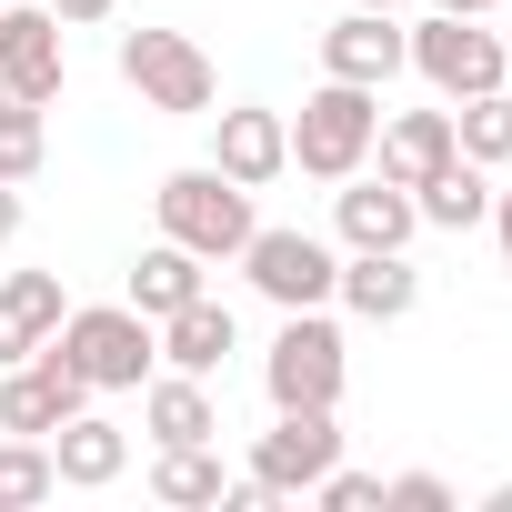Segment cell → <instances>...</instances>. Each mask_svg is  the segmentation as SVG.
I'll return each instance as SVG.
<instances>
[{
    "label": "cell",
    "mask_w": 512,
    "mask_h": 512,
    "mask_svg": "<svg viewBox=\"0 0 512 512\" xmlns=\"http://www.w3.org/2000/svg\"><path fill=\"white\" fill-rule=\"evenodd\" d=\"M51 352H61L91 392H141V382L161 372V322L131 312V302H71L61 332H51Z\"/></svg>",
    "instance_id": "6da1fadb"
},
{
    "label": "cell",
    "mask_w": 512,
    "mask_h": 512,
    "mask_svg": "<svg viewBox=\"0 0 512 512\" xmlns=\"http://www.w3.org/2000/svg\"><path fill=\"white\" fill-rule=\"evenodd\" d=\"M151 211H161V241L201 251V262H241V241L262 231V211H251V191H241L231 171H211V161L171 171V181L151 191Z\"/></svg>",
    "instance_id": "7a4b0ae2"
},
{
    "label": "cell",
    "mask_w": 512,
    "mask_h": 512,
    "mask_svg": "<svg viewBox=\"0 0 512 512\" xmlns=\"http://www.w3.org/2000/svg\"><path fill=\"white\" fill-rule=\"evenodd\" d=\"M342 382H352V352H342L332 302H322V312H282V332H272V352H262L272 412H342Z\"/></svg>",
    "instance_id": "3957f363"
},
{
    "label": "cell",
    "mask_w": 512,
    "mask_h": 512,
    "mask_svg": "<svg viewBox=\"0 0 512 512\" xmlns=\"http://www.w3.org/2000/svg\"><path fill=\"white\" fill-rule=\"evenodd\" d=\"M372 131H382V91L322 71V91L292 111V171H302V181H352V171L372 161Z\"/></svg>",
    "instance_id": "277c9868"
},
{
    "label": "cell",
    "mask_w": 512,
    "mask_h": 512,
    "mask_svg": "<svg viewBox=\"0 0 512 512\" xmlns=\"http://www.w3.org/2000/svg\"><path fill=\"white\" fill-rule=\"evenodd\" d=\"M121 81L141 91V111H171V121H211L221 101V71L191 31H121Z\"/></svg>",
    "instance_id": "5b68a950"
},
{
    "label": "cell",
    "mask_w": 512,
    "mask_h": 512,
    "mask_svg": "<svg viewBox=\"0 0 512 512\" xmlns=\"http://www.w3.org/2000/svg\"><path fill=\"white\" fill-rule=\"evenodd\" d=\"M402 51H412V71H422L442 101H472V91H502V81H512V51H502L482 21H462V11L402 21Z\"/></svg>",
    "instance_id": "8992f818"
},
{
    "label": "cell",
    "mask_w": 512,
    "mask_h": 512,
    "mask_svg": "<svg viewBox=\"0 0 512 512\" xmlns=\"http://www.w3.org/2000/svg\"><path fill=\"white\" fill-rule=\"evenodd\" d=\"M241 282L262 292L272 312H322L332 282H342V251L312 241V231H292V221H262V231L241 241Z\"/></svg>",
    "instance_id": "52a82bcc"
},
{
    "label": "cell",
    "mask_w": 512,
    "mask_h": 512,
    "mask_svg": "<svg viewBox=\"0 0 512 512\" xmlns=\"http://www.w3.org/2000/svg\"><path fill=\"white\" fill-rule=\"evenodd\" d=\"M71 81V21L51 11V0H0V91H21V101H61Z\"/></svg>",
    "instance_id": "ba28073f"
},
{
    "label": "cell",
    "mask_w": 512,
    "mask_h": 512,
    "mask_svg": "<svg viewBox=\"0 0 512 512\" xmlns=\"http://www.w3.org/2000/svg\"><path fill=\"white\" fill-rule=\"evenodd\" d=\"M332 462H342V422H332V412H272V432L251 442V482H262L272 502L312 492Z\"/></svg>",
    "instance_id": "9c48e42d"
},
{
    "label": "cell",
    "mask_w": 512,
    "mask_h": 512,
    "mask_svg": "<svg viewBox=\"0 0 512 512\" xmlns=\"http://www.w3.org/2000/svg\"><path fill=\"white\" fill-rule=\"evenodd\" d=\"M81 402H91V382H81L51 342H41V352H21V362H0V432H41V442H51Z\"/></svg>",
    "instance_id": "30bf717a"
},
{
    "label": "cell",
    "mask_w": 512,
    "mask_h": 512,
    "mask_svg": "<svg viewBox=\"0 0 512 512\" xmlns=\"http://www.w3.org/2000/svg\"><path fill=\"white\" fill-rule=\"evenodd\" d=\"M332 231H342V251H412L422 211H412V191H402V181L352 171V181H332Z\"/></svg>",
    "instance_id": "8fae6325"
},
{
    "label": "cell",
    "mask_w": 512,
    "mask_h": 512,
    "mask_svg": "<svg viewBox=\"0 0 512 512\" xmlns=\"http://www.w3.org/2000/svg\"><path fill=\"white\" fill-rule=\"evenodd\" d=\"M211 171H231L241 191H272L292 171V121L262 111V101H241V111H211Z\"/></svg>",
    "instance_id": "7c38bea8"
},
{
    "label": "cell",
    "mask_w": 512,
    "mask_h": 512,
    "mask_svg": "<svg viewBox=\"0 0 512 512\" xmlns=\"http://www.w3.org/2000/svg\"><path fill=\"white\" fill-rule=\"evenodd\" d=\"M322 71H332V81H362V91H382L392 71H412V51H402V11H362V0H352V11L322 31Z\"/></svg>",
    "instance_id": "4fadbf2b"
},
{
    "label": "cell",
    "mask_w": 512,
    "mask_h": 512,
    "mask_svg": "<svg viewBox=\"0 0 512 512\" xmlns=\"http://www.w3.org/2000/svg\"><path fill=\"white\" fill-rule=\"evenodd\" d=\"M51 462H61V492H111L121 472H131V432L111 422V412H71L61 432H51Z\"/></svg>",
    "instance_id": "5bb4252c"
},
{
    "label": "cell",
    "mask_w": 512,
    "mask_h": 512,
    "mask_svg": "<svg viewBox=\"0 0 512 512\" xmlns=\"http://www.w3.org/2000/svg\"><path fill=\"white\" fill-rule=\"evenodd\" d=\"M241 352V322H231V302H211V292H191L181 312H161V372H221Z\"/></svg>",
    "instance_id": "9a60e30c"
},
{
    "label": "cell",
    "mask_w": 512,
    "mask_h": 512,
    "mask_svg": "<svg viewBox=\"0 0 512 512\" xmlns=\"http://www.w3.org/2000/svg\"><path fill=\"white\" fill-rule=\"evenodd\" d=\"M332 302H352L362 322H412V302H422L412 251H342V282H332Z\"/></svg>",
    "instance_id": "2e32d148"
},
{
    "label": "cell",
    "mask_w": 512,
    "mask_h": 512,
    "mask_svg": "<svg viewBox=\"0 0 512 512\" xmlns=\"http://www.w3.org/2000/svg\"><path fill=\"white\" fill-rule=\"evenodd\" d=\"M452 151H462V141H452V101H442V111H392V121L372 131V161H382V181H402V191L432 181Z\"/></svg>",
    "instance_id": "e0dca14e"
},
{
    "label": "cell",
    "mask_w": 512,
    "mask_h": 512,
    "mask_svg": "<svg viewBox=\"0 0 512 512\" xmlns=\"http://www.w3.org/2000/svg\"><path fill=\"white\" fill-rule=\"evenodd\" d=\"M141 432H151V452H161V442H221L211 382H201V372H151V382H141Z\"/></svg>",
    "instance_id": "ac0fdd59"
},
{
    "label": "cell",
    "mask_w": 512,
    "mask_h": 512,
    "mask_svg": "<svg viewBox=\"0 0 512 512\" xmlns=\"http://www.w3.org/2000/svg\"><path fill=\"white\" fill-rule=\"evenodd\" d=\"M61 312H71L61 272H0V362L41 352V342L61 332Z\"/></svg>",
    "instance_id": "d6986e66"
},
{
    "label": "cell",
    "mask_w": 512,
    "mask_h": 512,
    "mask_svg": "<svg viewBox=\"0 0 512 512\" xmlns=\"http://www.w3.org/2000/svg\"><path fill=\"white\" fill-rule=\"evenodd\" d=\"M191 292H211V262H201V251H181V241H151L141 262H131V292H121V302L161 322V312H181Z\"/></svg>",
    "instance_id": "ffe728a7"
},
{
    "label": "cell",
    "mask_w": 512,
    "mask_h": 512,
    "mask_svg": "<svg viewBox=\"0 0 512 512\" xmlns=\"http://www.w3.org/2000/svg\"><path fill=\"white\" fill-rule=\"evenodd\" d=\"M412 211H422V231H472V221L492 211V171L452 151L432 181H412Z\"/></svg>",
    "instance_id": "44dd1931"
},
{
    "label": "cell",
    "mask_w": 512,
    "mask_h": 512,
    "mask_svg": "<svg viewBox=\"0 0 512 512\" xmlns=\"http://www.w3.org/2000/svg\"><path fill=\"white\" fill-rule=\"evenodd\" d=\"M221 452L211 442H161L151 452V502H171V512H221Z\"/></svg>",
    "instance_id": "7402d4cb"
},
{
    "label": "cell",
    "mask_w": 512,
    "mask_h": 512,
    "mask_svg": "<svg viewBox=\"0 0 512 512\" xmlns=\"http://www.w3.org/2000/svg\"><path fill=\"white\" fill-rule=\"evenodd\" d=\"M51 492H61L51 442H41V432H0V512H31V502H51Z\"/></svg>",
    "instance_id": "603a6c76"
},
{
    "label": "cell",
    "mask_w": 512,
    "mask_h": 512,
    "mask_svg": "<svg viewBox=\"0 0 512 512\" xmlns=\"http://www.w3.org/2000/svg\"><path fill=\"white\" fill-rule=\"evenodd\" d=\"M452 141H462V161L502 171V161H512V91H472V101H452Z\"/></svg>",
    "instance_id": "cb8c5ba5"
},
{
    "label": "cell",
    "mask_w": 512,
    "mask_h": 512,
    "mask_svg": "<svg viewBox=\"0 0 512 512\" xmlns=\"http://www.w3.org/2000/svg\"><path fill=\"white\" fill-rule=\"evenodd\" d=\"M41 161H51V121H41V101L0 91V181H31Z\"/></svg>",
    "instance_id": "d4e9b609"
},
{
    "label": "cell",
    "mask_w": 512,
    "mask_h": 512,
    "mask_svg": "<svg viewBox=\"0 0 512 512\" xmlns=\"http://www.w3.org/2000/svg\"><path fill=\"white\" fill-rule=\"evenodd\" d=\"M302 502H322V512H372V502H382V472H352V462H332V472H322Z\"/></svg>",
    "instance_id": "484cf974"
},
{
    "label": "cell",
    "mask_w": 512,
    "mask_h": 512,
    "mask_svg": "<svg viewBox=\"0 0 512 512\" xmlns=\"http://www.w3.org/2000/svg\"><path fill=\"white\" fill-rule=\"evenodd\" d=\"M382 502H392V512H452V482H442V472H392Z\"/></svg>",
    "instance_id": "4316f807"
},
{
    "label": "cell",
    "mask_w": 512,
    "mask_h": 512,
    "mask_svg": "<svg viewBox=\"0 0 512 512\" xmlns=\"http://www.w3.org/2000/svg\"><path fill=\"white\" fill-rule=\"evenodd\" d=\"M51 11H61L71 31H91V21H111V11H121V0H51Z\"/></svg>",
    "instance_id": "83f0119b"
},
{
    "label": "cell",
    "mask_w": 512,
    "mask_h": 512,
    "mask_svg": "<svg viewBox=\"0 0 512 512\" xmlns=\"http://www.w3.org/2000/svg\"><path fill=\"white\" fill-rule=\"evenodd\" d=\"M482 221H492V241H502V272H512V191H492V211H482Z\"/></svg>",
    "instance_id": "f1b7e54d"
},
{
    "label": "cell",
    "mask_w": 512,
    "mask_h": 512,
    "mask_svg": "<svg viewBox=\"0 0 512 512\" xmlns=\"http://www.w3.org/2000/svg\"><path fill=\"white\" fill-rule=\"evenodd\" d=\"M0 241H21V181H0Z\"/></svg>",
    "instance_id": "f546056e"
},
{
    "label": "cell",
    "mask_w": 512,
    "mask_h": 512,
    "mask_svg": "<svg viewBox=\"0 0 512 512\" xmlns=\"http://www.w3.org/2000/svg\"><path fill=\"white\" fill-rule=\"evenodd\" d=\"M432 11H462V21H482V11H492V0H432Z\"/></svg>",
    "instance_id": "4dcf8cb0"
},
{
    "label": "cell",
    "mask_w": 512,
    "mask_h": 512,
    "mask_svg": "<svg viewBox=\"0 0 512 512\" xmlns=\"http://www.w3.org/2000/svg\"><path fill=\"white\" fill-rule=\"evenodd\" d=\"M482 512H512V482H492V492H482Z\"/></svg>",
    "instance_id": "1f68e13d"
},
{
    "label": "cell",
    "mask_w": 512,
    "mask_h": 512,
    "mask_svg": "<svg viewBox=\"0 0 512 512\" xmlns=\"http://www.w3.org/2000/svg\"><path fill=\"white\" fill-rule=\"evenodd\" d=\"M362 11H402V0H362Z\"/></svg>",
    "instance_id": "d6a6232c"
}]
</instances>
